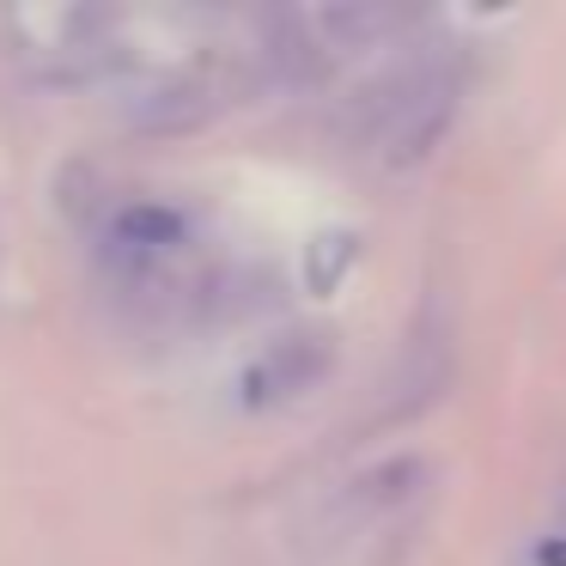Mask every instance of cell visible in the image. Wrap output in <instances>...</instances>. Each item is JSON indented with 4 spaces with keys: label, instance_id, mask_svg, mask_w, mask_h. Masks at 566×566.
Here are the masks:
<instances>
[{
    "label": "cell",
    "instance_id": "52a82bcc",
    "mask_svg": "<svg viewBox=\"0 0 566 566\" xmlns=\"http://www.w3.org/2000/svg\"><path fill=\"white\" fill-rule=\"evenodd\" d=\"M536 560H542V566H566V530H560V536H542Z\"/></svg>",
    "mask_w": 566,
    "mask_h": 566
},
{
    "label": "cell",
    "instance_id": "8992f818",
    "mask_svg": "<svg viewBox=\"0 0 566 566\" xmlns=\"http://www.w3.org/2000/svg\"><path fill=\"white\" fill-rule=\"evenodd\" d=\"M354 250H359V238H347V232H323L317 244H305V281H311V293H335L342 286V274L354 269Z\"/></svg>",
    "mask_w": 566,
    "mask_h": 566
},
{
    "label": "cell",
    "instance_id": "6da1fadb",
    "mask_svg": "<svg viewBox=\"0 0 566 566\" xmlns=\"http://www.w3.org/2000/svg\"><path fill=\"white\" fill-rule=\"evenodd\" d=\"M457 104H463V62L439 50H415L366 86V98L354 104V135L378 153L384 171H408L439 147Z\"/></svg>",
    "mask_w": 566,
    "mask_h": 566
},
{
    "label": "cell",
    "instance_id": "3957f363",
    "mask_svg": "<svg viewBox=\"0 0 566 566\" xmlns=\"http://www.w3.org/2000/svg\"><path fill=\"white\" fill-rule=\"evenodd\" d=\"M335 371V335L329 329H293L281 342H269L244 371H238V408L250 415H274V408L305 402L311 390H323V378Z\"/></svg>",
    "mask_w": 566,
    "mask_h": 566
},
{
    "label": "cell",
    "instance_id": "7a4b0ae2",
    "mask_svg": "<svg viewBox=\"0 0 566 566\" xmlns=\"http://www.w3.org/2000/svg\"><path fill=\"white\" fill-rule=\"evenodd\" d=\"M427 500H432L427 457H390V463L366 469L359 481H347V493L335 500V536L384 542V560H396V536L420 524Z\"/></svg>",
    "mask_w": 566,
    "mask_h": 566
},
{
    "label": "cell",
    "instance_id": "277c9868",
    "mask_svg": "<svg viewBox=\"0 0 566 566\" xmlns=\"http://www.w3.org/2000/svg\"><path fill=\"white\" fill-rule=\"evenodd\" d=\"M305 19H311V31L323 38L329 55L371 50V43H384V38H396V31L415 25L408 7H371V0H354V7H317V13H305Z\"/></svg>",
    "mask_w": 566,
    "mask_h": 566
},
{
    "label": "cell",
    "instance_id": "5b68a950",
    "mask_svg": "<svg viewBox=\"0 0 566 566\" xmlns=\"http://www.w3.org/2000/svg\"><path fill=\"white\" fill-rule=\"evenodd\" d=\"M184 213L177 208H159V201H135V208L116 213L111 226V244L123 250V256H171L177 244H184Z\"/></svg>",
    "mask_w": 566,
    "mask_h": 566
}]
</instances>
